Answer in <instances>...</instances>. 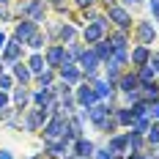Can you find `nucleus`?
I'll list each match as a JSON object with an SVG mask.
<instances>
[{"mask_svg": "<svg viewBox=\"0 0 159 159\" xmlns=\"http://www.w3.org/2000/svg\"><path fill=\"white\" fill-rule=\"evenodd\" d=\"M104 30H107V22H104V16H96L93 22L82 30V39H85V44H96V41H102L104 39Z\"/></svg>", "mask_w": 159, "mask_h": 159, "instance_id": "f257e3e1", "label": "nucleus"}, {"mask_svg": "<svg viewBox=\"0 0 159 159\" xmlns=\"http://www.w3.org/2000/svg\"><path fill=\"white\" fill-rule=\"evenodd\" d=\"M19 14L33 19V22H41L44 19V0H28V3H22L19 6Z\"/></svg>", "mask_w": 159, "mask_h": 159, "instance_id": "f03ea898", "label": "nucleus"}, {"mask_svg": "<svg viewBox=\"0 0 159 159\" xmlns=\"http://www.w3.org/2000/svg\"><path fill=\"white\" fill-rule=\"evenodd\" d=\"M44 121H47V110H44V107H36V110L28 112L25 126H28V132H39V129L44 126Z\"/></svg>", "mask_w": 159, "mask_h": 159, "instance_id": "7ed1b4c3", "label": "nucleus"}, {"mask_svg": "<svg viewBox=\"0 0 159 159\" xmlns=\"http://www.w3.org/2000/svg\"><path fill=\"white\" fill-rule=\"evenodd\" d=\"M19 55H22V41H6V47H3V63H16L19 61Z\"/></svg>", "mask_w": 159, "mask_h": 159, "instance_id": "20e7f679", "label": "nucleus"}, {"mask_svg": "<svg viewBox=\"0 0 159 159\" xmlns=\"http://www.w3.org/2000/svg\"><path fill=\"white\" fill-rule=\"evenodd\" d=\"M110 11V19L121 28V30H129V25H132V16H129L126 8H121V6H112V8H107Z\"/></svg>", "mask_w": 159, "mask_h": 159, "instance_id": "39448f33", "label": "nucleus"}, {"mask_svg": "<svg viewBox=\"0 0 159 159\" xmlns=\"http://www.w3.org/2000/svg\"><path fill=\"white\" fill-rule=\"evenodd\" d=\"M33 33H36V22H33V19H25V22H19L14 28V39L22 41V44H28V39H30Z\"/></svg>", "mask_w": 159, "mask_h": 159, "instance_id": "423d86ee", "label": "nucleus"}, {"mask_svg": "<svg viewBox=\"0 0 159 159\" xmlns=\"http://www.w3.org/2000/svg\"><path fill=\"white\" fill-rule=\"evenodd\" d=\"M63 58H66V47H61V44H55V47L47 49V66H52V69H61L63 66Z\"/></svg>", "mask_w": 159, "mask_h": 159, "instance_id": "0eeeda50", "label": "nucleus"}, {"mask_svg": "<svg viewBox=\"0 0 159 159\" xmlns=\"http://www.w3.org/2000/svg\"><path fill=\"white\" fill-rule=\"evenodd\" d=\"M96 88L93 85H82V88H77V102L82 104V107H93L96 104Z\"/></svg>", "mask_w": 159, "mask_h": 159, "instance_id": "6e6552de", "label": "nucleus"}, {"mask_svg": "<svg viewBox=\"0 0 159 159\" xmlns=\"http://www.w3.org/2000/svg\"><path fill=\"white\" fill-rule=\"evenodd\" d=\"M118 88H121L124 93L140 91V80H137V74H121V77H118Z\"/></svg>", "mask_w": 159, "mask_h": 159, "instance_id": "1a4fd4ad", "label": "nucleus"}, {"mask_svg": "<svg viewBox=\"0 0 159 159\" xmlns=\"http://www.w3.org/2000/svg\"><path fill=\"white\" fill-rule=\"evenodd\" d=\"M93 154H96V145L91 143V140H82V137H80L77 145H74V157H80V159H91Z\"/></svg>", "mask_w": 159, "mask_h": 159, "instance_id": "9d476101", "label": "nucleus"}, {"mask_svg": "<svg viewBox=\"0 0 159 159\" xmlns=\"http://www.w3.org/2000/svg\"><path fill=\"white\" fill-rule=\"evenodd\" d=\"M154 36H157V30H154L151 22H140V25H137V39H140V44H151Z\"/></svg>", "mask_w": 159, "mask_h": 159, "instance_id": "9b49d317", "label": "nucleus"}, {"mask_svg": "<svg viewBox=\"0 0 159 159\" xmlns=\"http://www.w3.org/2000/svg\"><path fill=\"white\" fill-rule=\"evenodd\" d=\"M80 63L85 71H96V66H99V58H96L93 49H82V55H80Z\"/></svg>", "mask_w": 159, "mask_h": 159, "instance_id": "f8f14e48", "label": "nucleus"}, {"mask_svg": "<svg viewBox=\"0 0 159 159\" xmlns=\"http://www.w3.org/2000/svg\"><path fill=\"white\" fill-rule=\"evenodd\" d=\"M148 61H151V49L145 47V44L134 47V52H132V63H134V66H145Z\"/></svg>", "mask_w": 159, "mask_h": 159, "instance_id": "ddd939ff", "label": "nucleus"}, {"mask_svg": "<svg viewBox=\"0 0 159 159\" xmlns=\"http://www.w3.org/2000/svg\"><path fill=\"white\" fill-rule=\"evenodd\" d=\"M61 77H63L66 85H77V82H80V69L74 63H71V66H61Z\"/></svg>", "mask_w": 159, "mask_h": 159, "instance_id": "4468645a", "label": "nucleus"}, {"mask_svg": "<svg viewBox=\"0 0 159 159\" xmlns=\"http://www.w3.org/2000/svg\"><path fill=\"white\" fill-rule=\"evenodd\" d=\"M112 115H115V121L124 124V126H132V124H134V112H132V107H121V110H115Z\"/></svg>", "mask_w": 159, "mask_h": 159, "instance_id": "2eb2a0df", "label": "nucleus"}, {"mask_svg": "<svg viewBox=\"0 0 159 159\" xmlns=\"http://www.w3.org/2000/svg\"><path fill=\"white\" fill-rule=\"evenodd\" d=\"M96 58H99V61H104V63H107V61H110V55H112V47H110V41H104V39H102V41H96Z\"/></svg>", "mask_w": 159, "mask_h": 159, "instance_id": "dca6fc26", "label": "nucleus"}, {"mask_svg": "<svg viewBox=\"0 0 159 159\" xmlns=\"http://www.w3.org/2000/svg\"><path fill=\"white\" fill-rule=\"evenodd\" d=\"M93 88H96V96H99V99H107V96L115 93L112 82H102V80H93Z\"/></svg>", "mask_w": 159, "mask_h": 159, "instance_id": "f3484780", "label": "nucleus"}, {"mask_svg": "<svg viewBox=\"0 0 159 159\" xmlns=\"http://www.w3.org/2000/svg\"><path fill=\"white\" fill-rule=\"evenodd\" d=\"M14 77L19 80L22 85H25V82H30L33 71H30V69H28V66H22V63H19V61H16V63H14Z\"/></svg>", "mask_w": 159, "mask_h": 159, "instance_id": "a211bd4d", "label": "nucleus"}, {"mask_svg": "<svg viewBox=\"0 0 159 159\" xmlns=\"http://www.w3.org/2000/svg\"><path fill=\"white\" fill-rule=\"evenodd\" d=\"M28 102H30V91H28L25 85H22V88H16V91H14V104L19 107V110H22Z\"/></svg>", "mask_w": 159, "mask_h": 159, "instance_id": "6ab92c4d", "label": "nucleus"}, {"mask_svg": "<svg viewBox=\"0 0 159 159\" xmlns=\"http://www.w3.org/2000/svg\"><path fill=\"white\" fill-rule=\"evenodd\" d=\"M126 134H115V137H110V151L112 154H124V148H126Z\"/></svg>", "mask_w": 159, "mask_h": 159, "instance_id": "aec40b11", "label": "nucleus"}, {"mask_svg": "<svg viewBox=\"0 0 159 159\" xmlns=\"http://www.w3.org/2000/svg\"><path fill=\"white\" fill-rule=\"evenodd\" d=\"M28 69H30L33 74H41V71H44V69H47V61H44V58H41V55H33L30 61H28Z\"/></svg>", "mask_w": 159, "mask_h": 159, "instance_id": "412c9836", "label": "nucleus"}, {"mask_svg": "<svg viewBox=\"0 0 159 159\" xmlns=\"http://www.w3.org/2000/svg\"><path fill=\"white\" fill-rule=\"evenodd\" d=\"M154 69L151 66H140V74H137V80H140V85H154Z\"/></svg>", "mask_w": 159, "mask_h": 159, "instance_id": "4be33fe9", "label": "nucleus"}, {"mask_svg": "<svg viewBox=\"0 0 159 159\" xmlns=\"http://www.w3.org/2000/svg\"><path fill=\"white\" fill-rule=\"evenodd\" d=\"M107 41H110V47H112V49H124V47H126V30L112 33V36L107 39Z\"/></svg>", "mask_w": 159, "mask_h": 159, "instance_id": "5701e85b", "label": "nucleus"}, {"mask_svg": "<svg viewBox=\"0 0 159 159\" xmlns=\"http://www.w3.org/2000/svg\"><path fill=\"white\" fill-rule=\"evenodd\" d=\"M74 36H77V30H74V25H63V28H61V41H69V44H71V39H74Z\"/></svg>", "mask_w": 159, "mask_h": 159, "instance_id": "b1692460", "label": "nucleus"}, {"mask_svg": "<svg viewBox=\"0 0 159 159\" xmlns=\"http://www.w3.org/2000/svg\"><path fill=\"white\" fill-rule=\"evenodd\" d=\"M28 47H33V49H41V47H44V33H39V30H36V33L30 36V39H28Z\"/></svg>", "mask_w": 159, "mask_h": 159, "instance_id": "393cba45", "label": "nucleus"}, {"mask_svg": "<svg viewBox=\"0 0 159 159\" xmlns=\"http://www.w3.org/2000/svg\"><path fill=\"white\" fill-rule=\"evenodd\" d=\"M132 132H137V134H143V132H148V121L143 118H134V124H132Z\"/></svg>", "mask_w": 159, "mask_h": 159, "instance_id": "a878e982", "label": "nucleus"}, {"mask_svg": "<svg viewBox=\"0 0 159 159\" xmlns=\"http://www.w3.org/2000/svg\"><path fill=\"white\" fill-rule=\"evenodd\" d=\"M52 80H55V74H52V71H47V69L39 74V82H41V88H49V85H52Z\"/></svg>", "mask_w": 159, "mask_h": 159, "instance_id": "bb28decb", "label": "nucleus"}, {"mask_svg": "<svg viewBox=\"0 0 159 159\" xmlns=\"http://www.w3.org/2000/svg\"><path fill=\"white\" fill-rule=\"evenodd\" d=\"M148 140H151V143H159V124L148 126Z\"/></svg>", "mask_w": 159, "mask_h": 159, "instance_id": "cd10ccee", "label": "nucleus"}, {"mask_svg": "<svg viewBox=\"0 0 159 159\" xmlns=\"http://www.w3.org/2000/svg\"><path fill=\"white\" fill-rule=\"evenodd\" d=\"M148 118H154V121L159 118V102H151L148 104Z\"/></svg>", "mask_w": 159, "mask_h": 159, "instance_id": "c85d7f7f", "label": "nucleus"}, {"mask_svg": "<svg viewBox=\"0 0 159 159\" xmlns=\"http://www.w3.org/2000/svg\"><path fill=\"white\" fill-rule=\"evenodd\" d=\"M11 88V77L8 74H0V91H8Z\"/></svg>", "mask_w": 159, "mask_h": 159, "instance_id": "c756f323", "label": "nucleus"}, {"mask_svg": "<svg viewBox=\"0 0 159 159\" xmlns=\"http://www.w3.org/2000/svg\"><path fill=\"white\" fill-rule=\"evenodd\" d=\"M93 159H118V157H115L112 151H96V154H93Z\"/></svg>", "mask_w": 159, "mask_h": 159, "instance_id": "7c9ffc66", "label": "nucleus"}, {"mask_svg": "<svg viewBox=\"0 0 159 159\" xmlns=\"http://www.w3.org/2000/svg\"><path fill=\"white\" fill-rule=\"evenodd\" d=\"M74 3H77L80 8H85V11H88V8H91V6L96 3V0H74Z\"/></svg>", "mask_w": 159, "mask_h": 159, "instance_id": "2f4dec72", "label": "nucleus"}, {"mask_svg": "<svg viewBox=\"0 0 159 159\" xmlns=\"http://www.w3.org/2000/svg\"><path fill=\"white\" fill-rule=\"evenodd\" d=\"M151 11H154V19L159 22V0H151Z\"/></svg>", "mask_w": 159, "mask_h": 159, "instance_id": "473e14b6", "label": "nucleus"}, {"mask_svg": "<svg viewBox=\"0 0 159 159\" xmlns=\"http://www.w3.org/2000/svg\"><path fill=\"white\" fill-rule=\"evenodd\" d=\"M8 107V96H6V91H0V110H6Z\"/></svg>", "mask_w": 159, "mask_h": 159, "instance_id": "72a5a7b5", "label": "nucleus"}, {"mask_svg": "<svg viewBox=\"0 0 159 159\" xmlns=\"http://www.w3.org/2000/svg\"><path fill=\"white\" fill-rule=\"evenodd\" d=\"M151 69L159 74V55H151Z\"/></svg>", "mask_w": 159, "mask_h": 159, "instance_id": "f704fd0d", "label": "nucleus"}, {"mask_svg": "<svg viewBox=\"0 0 159 159\" xmlns=\"http://www.w3.org/2000/svg\"><path fill=\"white\" fill-rule=\"evenodd\" d=\"M0 19H8V8L6 6H0Z\"/></svg>", "mask_w": 159, "mask_h": 159, "instance_id": "c9c22d12", "label": "nucleus"}, {"mask_svg": "<svg viewBox=\"0 0 159 159\" xmlns=\"http://www.w3.org/2000/svg\"><path fill=\"white\" fill-rule=\"evenodd\" d=\"M0 159H14V157H11V151H0Z\"/></svg>", "mask_w": 159, "mask_h": 159, "instance_id": "e433bc0d", "label": "nucleus"}, {"mask_svg": "<svg viewBox=\"0 0 159 159\" xmlns=\"http://www.w3.org/2000/svg\"><path fill=\"white\" fill-rule=\"evenodd\" d=\"M124 3H126V6H132V8H134V6H140V0H124Z\"/></svg>", "mask_w": 159, "mask_h": 159, "instance_id": "4c0bfd02", "label": "nucleus"}, {"mask_svg": "<svg viewBox=\"0 0 159 159\" xmlns=\"http://www.w3.org/2000/svg\"><path fill=\"white\" fill-rule=\"evenodd\" d=\"M102 3H104L107 8H112V6H115V0H102Z\"/></svg>", "mask_w": 159, "mask_h": 159, "instance_id": "58836bf2", "label": "nucleus"}, {"mask_svg": "<svg viewBox=\"0 0 159 159\" xmlns=\"http://www.w3.org/2000/svg\"><path fill=\"white\" fill-rule=\"evenodd\" d=\"M6 47V36H3V33H0V49Z\"/></svg>", "mask_w": 159, "mask_h": 159, "instance_id": "ea45409f", "label": "nucleus"}, {"mask_svg": "<svg viewBox=\"0 0 159 159\" xmlns=\"http://www.w3.org/2000/svg\"><path fill=\"white\" fill-rule=\"evenodd\" d=\"M30 159H41V154H36V157H30Z\"/></svg>", "mask_w": 159, "mask_h": 159, "instance_id": "a19ab883", "label": "nucleus"}, {"mask_svg": "<svg viewBox=\"0 0 159 159\" xmlns=\"http://www.w3.org/2000/svg\"><path fill=\"white\" fill-rule=\"evenodd\" d=\"M6 3H8V0H0V6H6Z\"/></svg>", "mask_w": 159, "mask_h": 159, "instance_id": "79ce46f5", "label": "nucleus"}, {"mask_svg": "<svg viewBox=\"0 0 159 159\" xmlns=\"http://www.w3.org/2000/svg\"><path fill=\"white\" fill-rule=\"evenodd\" d=\"M0 74H3V66H0Z\"/></svg>", "mask_w": 159, "mask_h": 159, "instance_id": "37998d69", "label": "nucleus"}]
</instances>
